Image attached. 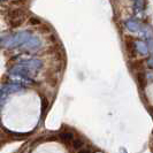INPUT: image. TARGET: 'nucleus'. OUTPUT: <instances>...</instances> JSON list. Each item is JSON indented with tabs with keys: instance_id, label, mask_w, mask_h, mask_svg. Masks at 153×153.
<instances>
[{
	"instance_id": "obj_1",
	"label": "nucleus",
	"mask_w": 153,
	"mask_h": 153,
	"mask_svg": "<svg viewBox=\"0 0 153 153\" xmlns=\"http://www.w3.org/2000/svg\"><path fill=\"white\" fill-rule=\"evenodd\" d=\"M124 43H126V47H127L128 54H129L130 56L136 55V45H135V39L130 38V37H127L126 40H124Z\"/></svg>"
},
{
	"instance_id": "obj_2",
	"label": "nucleus",
	"mask_w": 153,
	"mask_h": 153,
	"mask_svg": "<svg viewBox=\"0 0 153 153\" xmlns=\"http://www.w3.org/2000/svg\"><path fill=\"white\" fill-rule=\"evenodd\" d=\"M60 137H61L62 139L71 140V139H73V134H70V132H63V134H60Z\"/></svg>"
},
{
	"instance_id": "obj_3",
	"label": "nucleus",
	"mask_w": 153,
	"mask_h": 153,
	"mask_svg": "<svg viewBox=\"0 0 153 153\" xmlns=\"http://www.w3.org/2000/svg\"><path fill=\"white\" fill-rule=\"evenodd\" d=\"M30 23L31 24H40V21H38L37 19H31Z\"/></svg>"
}]
</instances>
